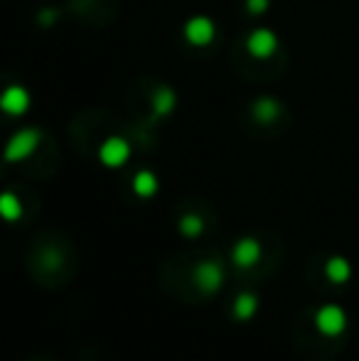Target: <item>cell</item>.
Masks as SVG:
<instances>
[{"mask_svg":"<svg viewBox=\"0 0 359 361\" xmlns=\"http://www.w3.org/2000/svg\"><path fill=\"white\" fill-rule=\"evenodd\" d=\"M325 273L332 283H345L350 278V263L345 258H330L325 266Z\"/></svg>","mask_w":359,"mask_h":361,"instance_id":"obj_10","label":"cell"},{"mask_svg":"<svg viewBox=\"0 0 359 361\" xmlns=\"http://www.w3.org/2000/svg\"><path fill=\"white\" fill-rule=\"evenodd\" d=\"M180 231L185 233V236H200V233H202V219L185 216L180 221Z\"/></svg>","mask_w":359,"mask_h":361,"instance_id":"obj_14","label":"cell"},{"mask_svg":"<svg viewBox=\"0 0 359 361\" xmlns=\"http://www.w3.org/2000/svg\"><path fill=\"white\" fill-rule=\"evenodd\" d=\"M133 190H135V195H138V197H153L155 192H158V180H155L153 172L143 170V172H138V175H135Z\"/></svg>","mask_w":359,"mask_h":361,"instance_id":"obj_9","label":"cell"},{"mask_svg":"<svg viewBox=\"0 0 359 361\" xmlns=\"http://www.w3.org/2000/svg\"><path fill=\"white\" fill-rule=\"evenodd\" d=\"M195 281L200 283V288L205 290V293H214V290L221 288V283H224V273H221V268L217 266V263H200L195 271Z\"/></svg>","mask_w":359,"mask_h":361,"instance_id":"obj_4","label":"cell"},{"mask_svg":"<svg viewBox=\"0 0 359 361\" xmlns=\"http://www.w3.org/2000/svg\"><path fill=\"white\" fill-rule=\"evenodd\" d=\"M315 324L322 334H327V337H337V334L345 332L347 314L342 312V307H337V305H325V307L317 310Z\"/></svg>","mask_w":359,"mask_h":361,"instance_id":"obj_1","label":"cell"},{"mask_svg":"<svg viewBox=\"0 0 359 361\" xmlns=\"http://www.w3.org/2000/svg\"><path fill=\"white\" fill-rule=\"evenodd\" d=\"M0 106H3V111H5V114H10V116L25 114V111H28V106H30L28 91H25L23 86H10V89L3 94V101H0Z\"/></svg>","mask_w":359,"mask_h":361,"instance_id":"obj_7","label":"cell"},{"mask_svg":"<svg viewBox=\"0 0 359 361\" xmlns=\"http://www.w3.org/2000/svg\"><path fill=\"white\" fill-rule=\"evenodd\" d=\"M231 258H234L236 266L241 268H251L256 261L261 258V246L256 238H241L239 243L234 246V253H231Z\"/></svg>","mask_w":359,"mask_h":361,"instance_id":"obj_6","label":"cell"},{"mask_svg":"<svg viewBox=\"0 0 359 361\" xmlns=\"http://www.w3.org/2000/svg\"><path fill=\"white\" fill-rule=\"evenodd\" d=\"M128 155H130V147L123 138L104 140V145H101V150H99V157L106 167H121L128 160Z\"/></svg>","mask_w":359,"mask_h":361,"instance_id":"obj_3","label":"cell"},{"mask_svg":"<svg viewBox=\"0 0 359 361\" xmlns=\"http://www.w3.org/2000/svg\"><path fill=\"white\" fill-rule=\"evenodd\" d=\"M249 52L259 59H266L276 52V35L271 30H256L249 37Z\"/></svg>","mask_w":359,"mask_h":361,"instance_id":"obj_8","label":"cell"},{"mask_svg":"<svg viewBox=\"0 0 359 361\" xmlns=\"http://www.w3.org/2000/svg\"><path fill=\"white\" fill-rule=\"evenodd\" d=\"M256 305H259V300L254 298V295H239L236 298V302H234V317H239V319H249L251 314L256 312Z\"/></svg>","mask_w":359,"mask_h":361,"instance_id":"obj_11","label":"cell"},{"mask_svg":"<svg viewBox=\"0 0 359 361\" xmlns=\"http://www.w3.org/2000/svg\"><path fill=\"white\" fill-rule=\"evenodd\" d=\"M0 212H3L5 219H18L20 216V202L15 200L13 195H3V200H0Z\"/></svg>","mask_w":359,"mask_h":361,"instance_id":"obj_13","label":"cell"},{"mask_svg":"<svg viewBox=\"0 0 359 361\" xmlns=\"http://www.w3.org/2000/svg\"><path fill=\"white\" fill-rule=\"evenodd\" d=\"M276 111H278V106L273 104V101H269V99H264L259 106H256V114H259L261 121H271L273 116H276Z\"/></svg>","mask_w":359,"mask_h":361,"instance_id":"obj_15","label":"cell"},{"mask_svg":"<svg viewBox=\"0 0 359 361\" xmlns=\"http://www.w3.org/2000/svg\"><path fill=\"white\" fill-rule=\"evenodd\" d=\"M246 5H249L251 13H264L269 8V0H246Z\"/></svg>","mask_w":359,"mask_h":361,"instance_id":"obj_16","label":"cell"},{"mask_svg":"<svg viewBox=\"0 0 359 361\" xmlns=\"http://www.w3.org/2000/svg\"><path fill=\"white\" fill-rule=\"evenodd\" d=\"M185 37L192 44H209L212 37H214V25H212L209 18H192L185 25Z\"/></svg>","mask_w":359,"mask_h":361,"instance_id":"obj_5","label":"cell"},{"mask_svg":"<svg viewBox=\"0 0 359 361\" xmlns=\"http://www.w3.org/2000/svg\"><path fill=\"white\" fill-rule=\"evenodd\" d=\"M173 106H175V96L170 89H160L155 94V111L158 114H168V111H173Z\"/></svg>","mask_w":359,"mask_h":361,"instance_id":"obj_12","label":"cell"},{"mask_svg":"<svg viewBox=\"0 0 359 361\" xmlns=\"http://www.w3.org/2000/svg\"><path fill=\"white\" fill-rule=\"evenodd\" d=\"M39 143V133L32 128L28 130H20L18 135H13V140H10L8 150H5V157H8L10 162L15 160H25L28 155H32V150L37 147Z\"/></svg>","mask_w":359,"mask_h":361,"instance_id":"obj_2","label":"cell"}]
</instances>
